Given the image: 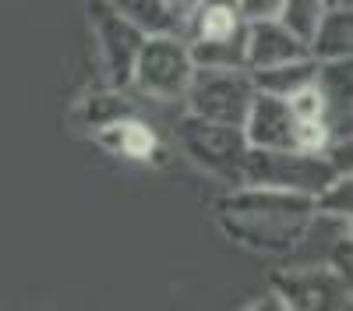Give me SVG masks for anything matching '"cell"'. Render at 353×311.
<instances>
[{
	"label": "cell",
	"mask_w": 353,
	"mask_h": 311,
	"mask_svg": "<svg viewBox=\"0 0 353 311\" xmlns=\"http://www.w3.org/2000/svg\"><path fill=\"white\" fill-rule=\"evenodd\" d=\"M219 234L254 254H290L304 248L314 226V202L301 191L233 184L216 205Z\"/></svg>",
	"instance_id": "6da1fadb"
},
{
	"label": "cell",
	"mask_w": 353,
	"mask_h": 311,
	"mask_svg": "<svg viewBox=\"0 0 353 311\" xmlns=\"http://www.w3.org/2000/svg\"><path fill=\"white\" fill-rule=\"evenodd\" d=\"M336 174H339V166L332 163L329 152H307V149H254V146H248L244 166H241V184L314 194V191L325 188Z\"/></svg>",
	"instance_id": "7a4b0ae2"
},
{
	"label": "cell",
	"mask_w": 353,
	"mask_h": 311,
	"mask_svg": "<svg viewBox=\"0 0 353 311\" xmlns=\"http://www.w3.org/2000/svg\"><path fill=\"white\" fill-rule=\"evenodd\" d=\"M173 134H176V149L198 170L226 184H241V166L248 152V138L241 124H223V121L198 117V113H184Z\"/></svg>",
	"instance_id": "3957f363"
},
{
	"label": "cell",
	"mask_w": 353,
	"mask_h": 311,
	"mask_svg": "<svg viewBox=\"0 0 353 311\" xmlns=\"http://www.w3.org/2000/svg\"><path fill=\"white\" fill-rule=\"evenodd\" d=\"M191 74H194V61H191L184 36H145L134 57L128 89L149 96V99L176 103V99H184Z\"/></svg>",
	"instance_id": "277c9868"
},
{
	"label": "cell",
	"mask_w": 353,
	"mask_h": 311,
	"mask_svg": "<svg viewBox=\"0 0 353 311\" xmlns=\"http://www.w3.org/2000/svg\"><path fill=\"white\" fill-rule=\"evenodd\" d=\"M254 85L248 68H194L191 85L184 92L188 113L223 124H244Z\"/></svg>",
	"instance_id": "5b68a950"
},
{
	"label": "cell",
	"mask_w": 353,
	"mask_h": 311,
	"mask_svg": "<svg viewBox=\"0 0 353 311\" xmlns=\"http://www.w3.org/2000/svg\"><path fill=\"white\" fill-rule=\"evenodd\" d=\"M269 287L283 297L286 311H346L353 304V283L318 265H286L269 276Z\"/></svg>",
	"instance_id": "8992f818"
},
{
	"label": "cell",
	"mask_w": 353,
	"mask_h": 311,
	"mask_svg": "<svg viewBox=\"0 0 353 311\" xmlns=\"http://www.w3.org/2000/svg\"><path fill=\"white\" fill-rule=\"evenodd\" d=\"M88 25L99 46V64L106 74V85L113 89H128L131 71H134V57L145 43V32L134 28L124 14H117L106 0H92L88 4Z\"/></svg>",
	"instance_id": "52a82bcc"
},
{
	"label": "cell",
	"mask_w": 353,
	"mask_h": 311,
	"mask_svg": "<svg viewBox=\"0 0 353 311\" xmlns=\"http://www.w3.org/2000/svg\"><path fill=\"white\" fill-rule=\"evenodd\" d=\"M244 138L254 149H301V121L283 96L258 92L251 96L248 117H244Z\"/></svg>",
	"instance_id": "ba28073f"
},
{
	"label": "cell",
	"mask_w": 353,
	"mask_h": 311,
	"mask_svg": "<svg viewBox=\"0 0 353 311\" xmlns=\"http://www.w3.org/2000/svg\"><path fill=\"white\" fill-rule=\"evenodd\" d=\"M297 57H307V43L293 36L283 21H276V18L244 21V68L248 71L297 61Z\"/></svg>",
	"instance_id": "9c48e42d"
},
{
	"label": "cell",
	"mask_w": 353,
	"mask_h": 311,
	"mask_svg": "<svg viewBox=\"0 0 353 311\" xmlns=\"http://www.w3.org/2000/svg\"><path fill=\"white\" fill-rule=\"evenodd\" d=\"M96 138V146L110 156H121V159H134V163H149L159 149V138L156 131L145 124L138 113L134 117H121V121H113V124H103L92 131Z\"/></svg>",
	"instance_id": "30bf717a"
},
{
	"label": "cell",
	"mask_w": 353,
	"mask_h": 311,
	"mask_svg": "<svg viewBox=\"0 0 353 311\" xmlns=\"http://www.w3.org/2000/svg\"><path fill=\"white\" fill-rule=\"evenodd\" d=\"M307 57H314L318 64L353 57V14H350V4H336V8L321 11L314 32L307 39Z\"/></svg>",
	"instance_id": "8fae6325"
},
{
	"label": "cell",
	"mask_w": 353,
	"mask_h": 311,
	"mask_svg": "<svg viewBox=\"0 0 353 311\" xmlns=\"http://www.w3.org/2000/svg\"><path fill=\"white\" fill-rule=\"evenodd\" d=\"M106 4L124 14L134 28H141L145 36H184L188 25L173 14L166 0H106Z\"/></svg>",
	"instance_id": "7c38bea8"
},
{
	"label": "cell",
	"mask_w": 353,
	"mask_h": 311,
	"mask_svg": "<svg viewBox=\"0 0 353 311\" xmlns=\"http://www.w3.org/2000/svg\"><path fill=\"white\" fill-rule=\"evenodd\" d=\"M251 85L258 92H269V96H293L297 89H304L307 81H314L318 74V61L314 57H297V61H283V64H269V68H254L248 71Z\"/></svg>",
	"instance_id": "4fadbf2b"
},
{
	"label": "cell",
	"mask_w": 353,
	"mask_h": 311,
	"mask_svg": "<svg viewBox=\"0 0 353 311\" xmlns=\"http://www.w3.org/2000/svg\"><path fill=\"white\" fill-rule=\"evenodd\" d=\"M134 113H138V106L124 96V89H113V85H106L103 92H92V96H85L78 103V121L88 131H96L103 124H113L121 117H134Z\"/></svg>",
	"instance_id": "5bb4252c"
},
{
	"label": "cell",
	"mask_w": 353,
	"mask_h": 311,
	"mask_svg": "<svg viewBox=\"0 0 353 311\" xmlns=\"http://www.w3.org/2000/svg\"><path fill=\"white\" fill-rule=\"evenodd\" d=\"M191 25H194V39H223V36L237 32L244 21L237 11V0H201L188 21V28Z\"/></svg>",
	"instance_id": "9a60e30c"
},
{
	"label": "cell",
	"mask_w": 353,
	"mask_h": 311,
	"mask_svg": "<svg viewBox=\"0 0 353 311\" xmlns=\"http://www.w3.org/2000/svg\"><path fill=\"white\" fill-rule=\"evenodd\" d=\"M188 50L194 68H244V25L223 39H191Z\"/></svg>",
	"instance_id": "2e32d148"
},
{
	"label": "cell",
	"mask_w": 353,
	"mask_h": 311,
	"mask_svg": "<svg viewBox=\"0 0 353 311\" xmlns=\"http://www.w3.org/2000/svg\"><path fill=\"white\" fill-rule=\"evenodd\" d=\"M311 202H314V216L318 219H346L353 216V177H350V170H339V174L311 194Z\"/></svg>",
	"instance_id": "e0dca14e"
},
{
	"label": "cell",
	"mask_w": 353,
	"mask_h": 311,
	"mask_svg": "<svg viewBox=\"0 0 353 311\" xmlns=\"http://www.w3.org/2000/svg\"><path fill=\"white\" fill-rule=\"evenodd\" d=\"M321 11H325L321 0H283L276 21H283L293 36L307 43L311 32H314V25H318V18H321Z\"/></svg>",
	"instance_id": "ac0fdd59"
},
{
	"label": "cell",
	"mask_w": 353,
	"mask_h": 311,
	"mask_svg": "<svg viewBox=\"0 0 353 311\" xmlns=\"http://www.w3.org/2000/svg\"><path fill=\"white\" fill-rule=\"evenodd\" d=\"M290 110L297 121H325V96H321L318 81H307L304 89H297L293 96H286Z\"/></svg>",
	"instance_id": "d6986e66"
},
{
	"label": "cell",
	"mask_w": 353,
	"mask_h": 311,
	"mask_svg": "<svg viewBox=\"0 0 353 311\" xmlns=\"http://www.w3.org/2000/svg\"><path fill=\"white\" fill-rule=\"evenodd\" d=\"M325 265H329L332 272H339L343 279H350V283H353V234H350V226L336 230V237L329 241Z\"/></svg>",
	"instance_id": "ffe728a7"
},
{
	"label": "cell",
	"mask_w": 353,
	"mask_h": 311,
	"mask_svg": "<svg viewBox=\"0 0 353 311\" xmlns=\"http://www.w3.org/2000/svg\"><path fill=\"white\" fill-rule=\"evenodd\" d=\"M283 8V0H237L241 21H269Z\"/></svg>",
	"instance_id": "44dd1931"
},
{
	"label": "cell",
	"mask_w": 353,
	"mask_h": 311,
	"mask_svg": "<svg viewBox=\"0 0 353 311\" xmlns=\"http://www.w3.org/2000/svg\"><path fill=\"white\" fill-rule=\"evenodd\" d=\"M248 311H286V304H283V297L269 287L265 294H258V297H251L248 304H244Z\"/></svg>",
	"instance_id": "7402d4cb"
},
{
	"label": "cell",
	"mask_w": 353,
	"mask_h": 311,
	"mask_svg": "<svg viewBox=\"0 0 353 311\" xmlns=\"http://www.w3.org/2000/svg\"><path fill=\"white\" fill-rule=\"evenodd\" d=\"M166 4L173 8V14H176V18H181V21L188 25V21H191V14H194V8L201 4V0H166Z\"/></svg>",
	"instance_id": "603a6c76"
},
{
	"label": "cell",
	"mask_w": 353,
	"mask_h": 311,
	"mask_svg": "<svg viewBox=\"0 0 353 311\" xmlns=\"http://www.w3.org/2000/svg\"><path fill=\"white\" fill-rule=\"evenodd\" d=\"M325 8H336V4H350V0H321Z\"/></svg>",
	"instance_id": "cb8c5ba5"
}]
</instances>
